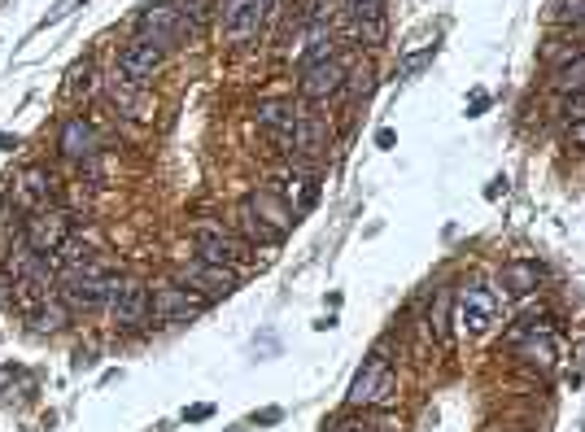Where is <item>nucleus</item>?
I'll return each mask as SVG.
<instances>
[{"label": "nucleus", "instance_id": "9", "mask_svg": "<svg viewBox=\"0 0 585 432\" xmlns=\"http://www.w3.org/2000/svg\"><path fill=\"white\" fill-rule=\"evenodd\" d=\"M14 201L22 210H44L57 201V175L49 171V166H22V171L14 175Z\"/></svg>", "mask_w": 585, "mask_h": 432}, {"label": "nucleus", "instance_id": "16", "mask_svg": "<svg viewBox=\"0 0 585 432\" xmlns=\"http://www.w3.org/2000/svg\"><path fill=\"white\" fill-rule=\"evenodd\" d=\"M297 118H302V105H293V101H262L258 105V127L271 131L280 144H293Z\"/></svg>", "mask_w": 585, "mask_h": 432}, {"label": "nucleus", "instance_id": "23", "mask_svg": "<svg viewBox=\"0 0 585 432\" xmlns=\"http://www.w3.org/2000/svg\"><path fill=\"white\" fill-rule=\"evenodd\" d=\"M551 88L555 92H581L585 88V48L577 57H572V62H564V66H555V75H551Z\"/></svg>", "mask_w": 585, "mask_h": 432}, {"label": "nucleus", "instance_id": "2", "mask_svg": "<svg viewBox=\"0 0 585 432\" xmlns=\"http://www.w3.org/2000/svg\"><path fill=\"white\" fill-rule=\"evenodd\" d=\"M398 398V376H393V358L385 350H372L367 363L358 367L350 384V406H393Z\"/></svg>", "mask_w": 585, "mask_h": 432}, {"label": "nucleus", "instance_id": "1", "mask_svg": "<svg viewBox=\"0 0 585 432\" xmlns=\"http://www.w3.org/2000/svg\"><path fill=\"white\" fill-rule=\"evenodd\" d=\"M114 280H118V271H110L97 258L75 262V267H66V275H62V302L70 310H101L110 302Z\"/></svg>", "mask_w": 585, "mask_h": 432}, {"label": "nucleus", "instance_id": "26", "mask_svg": "<svg viewBox=\"0 0 585 432\" xmlns=\"http://www.w3.org/2000/svg\"><path fill=\"white\" fill-rule=\"evenodd\" d=\"M79 92H83V96H88V92H92V62H79L75 70H70L66 96H70V101H79Z\"/></svg>", "mask_w": 585, "mask_h": 432}, {"label": "nucleus", "instance_id": "31", "mask_svg": "<svg viewBox=\"0 0 585 432\" xmlns=\"http://www.w3.org/2000/svg\"><path fill=\"white\" fill-rule=\"evenodd\" d=\"M564 18L572 27H585V0H564Z\"/></svg>", "mask_w": 585, "mask_h": 432}, {"label": "nucleus", "instance_id": "3", "mask_svg": "<svg viewBox=\"0 0 585 432\" xmlns=\"http://www.w3.org/2000/svg\"><path fill=\"white\" fill-rule=\"evenodd\" d=\"M70 214L62 206H44V210H31L27 219H22V240L35 249V254H44V258H53V254H62V245L70 240Z\"/></svg>", "mask_w": 585, "mask_h": 432}, {"label": "nucleus", "instance_id": "6", "mask_svg": "<svg viewBox=\"0 0 585 432\" xmlns=\"http://www.w3.org/2000/svg\"><path fill=\"white\" fill-rule=\"evenodd\" d=\"M188 31H193V22L184 18V9H179L175 0H153L145 14H140V35L153 40V44H162V48L179 44Z\"/></svg>", "mask_w": 585, "mask_h": 432}, {"label": "nucleus", "instance_id": "24", "mask_svg": "<svg viewBox=\"0 0 585 432\" xmlns=\"http://www.w3.org/2000/svg\"><path fill=\"white\" fill-rule=\"evenodd\" d=\"M450 310H455V293H450V288H441L433 315H428V328H433V336L441 345H450Z\"/></svg>", "mask_w": 585, "mask_h": 432}, {"label": "nucleus", "instance_id": "7", "mask_svg": "<svg viewBox=\"0 0 585 432\" xmlns=\"http://www.w3.org/2000/svg\"><path fill=\"white\" fill-rule=\"evenodd\" d=\"M179 280H184V288H193V293H201L210 302V297H228L236 293V284H241V275H236L232 267H223V262H206V258H193L179 267Z\"/></svg>", "mask_w": 585, "mask_h": 432}, {"label": "nucleus", "instance_id": "18", "mask_svg": "<svg viewBox=\"0 0 585 432\" xmlns=\"http://www.w3.org/2000/svg\"><path fill=\"white\" fill-rule=\"evenodd\" d=\"M498 284H503V293L511 297H529L537 293V284H542V267H537L533 258H511L503 271H498Z\"/></svg>", "mask_w": 585, "mask_h": 432}, {"label": "nucleus", "instance_id": "13", "mask_svg": "<svg viewBox=\"0 0 585 432\" xmlns=\"http://www.w3.org/2000/svg\"><path fill=\"white\" fill-rule=\"evenodd\" d=\"M267 5L271 0H219L223 27H228L232 40H249V35H258L262 18H267Z\"/></svg>", "mask_w": 585, "mask_h": 432}, {"label": "nucleus", "instance_id": "34", "mask_svg": "<svg viewBox=\"0 0 585 432\" xmlns=\"http://www.w3.org/2000/svg\"><path fill=\"white\" fill-rule=\"evenodd\" d=\"M393 140H398V136H393V131H389V127H385V131H376V144H380V149H389V144H393Z\"/></svg>", "mask_w": 585, "mask_h": 432}, {"label": "nucleus", "instance_id": "11", "mask_svg": "<svg viewBox=\"0 0 585 432\" xmlns=\"http://www.w3.org/2000/svg\"><path fill=\"white\" fill-rule=\"evenodd\" d=\"M162 62H166V48L145 40V35H136V40L118 53V70H123L127 79H136V83H149L162 70Z\"/></svg>", "mask_w": 585, "mask_h": 432}, {"label": "nucleus", "instance_id": "12", "mask_svg": "<svg viewBox=\"0 0 585 432\" xmlns=\"http://www.w3.org/2000/svg\"><path fill=\"white\" fill-rule=\"evenodd\" d=\"M345 62H337V57H328V62H315L302 70V79H297V88H302L306 101H328V96H337L345 88Z\"/></svg>", "mask_w": 585, "mask_h": 432}, {"label": "nucleus", "instance_id": "22", "mask_svg": "<svg viewBox=\"0 0 585 432\" xmlns=\"http://www.w3.org/2000/svg\"><path fill=\"white\" fill-rule=\"evenodd\" d=\"M516 354L520 358H529V363H537L542 371H551V363H555V345H551V336H537V328H529V341H520L516 336Z\"/></svg>", "mask_w": 585, "mask_h": 432}, {"label": "nucleus", "instance_id": "4", "mask_svg": "<svg viewBox=\"0 0 585 432\" xmlns=\"http://www.w3.org/2000/svg\"><path fill=\"white\" fill-rule=\"evenodd\" d=\"M206 306H210L206 297L193 293V288H184V284L149 288V319L153 323H188V319H197Z\"/></svg>", "mask_w": 585, "mask_h": 432}, {"label": "nucleus", "instance_id": "5", "mask_svg": "<svg viewBox=\"0 0 585 432\" xmlns=\"http://www.w3.org/2000/svg\"><path fill=\"white\" fill-rule=\"evenodd\" d=\"M105 310L114 315L118 328H145L149 323V288L140 280H127V275H118L114 288H110V302H105Z\"/></svg>", "mask_w": 585, "mask_h": 432}, {"label": "nucleus", "instance_id": "15", "mask_svg": "<svg viewBox=\"0 0 585 432\" xmlns=\"http://www.w3.org/2000/svg\"><path fill=\"white\" fill-rule=\"evenodd\" d=\"M245 201H249V206H254V214H258V219L267 223L276 236H289V232H293V223H297V210H293L284 197H276V192H271V188H258V192H249Z\"/></svg>", "mask_w": 585, "mask_h": 432}, {"label": "nucleus", "instance_id": "20", "mask_svg": "<svg viewBox=\"0 0 585 432\" xmlns=\"http://www.w3.org/2000/svg\"><path fill=\"white\" fill-rule=\"evenodd\" d=\"M31 323H35V332H62L70 323V306L62 297H44V302L31 310Z\"/></svg>", "mask_w": 585, "mask_h": 432}, {"label": "nucleus", "instance_id": "30", "mask_svg": "<svg viewBox=\"0 0 585 432\" xmlns=\"http://www.w3.org/2000/svg\"><path fill=\"white\" fill-rule=\"evenodd\" d=\"M175 5L184 9V18L193 22V27L197 22H206V14H210V0H175Z\"/></svg>", "mask_w": 585, "mask_h": 432}, {"label": "nucleus", "instance_id": "21", "mask_svg": "<svg viewBox=\"0 0 585 432\" xmlns=\"http://www.w3.org/2000/svg\"><path fill=\"white\" fill-rule=\"evenodd\" d=\"M236 227H241V232H245V236H241L245 245H258V240H262V245H276V240H284V236H276V232H271L267 223L258 219V214H254V206H249V201H245L241 210H236Z\"/></svg>", "mask_w": 585, "mask_h": 432}, {"label": "nucleus", "instance_id": "29", "mask_svg": "<svg viewBox=\"0 0 585 432\" xmlns=\"http://www.w3.org/2000/svg\"><path fill=\"white\" fill-rule=\"evenodd\" d=\"M564 118H568V123H581V118H585V88L564 96Z\"/></svg>", "mask_w": 585, "mask_h": 432}, {"label": "nucleus", "instance_id": "32", "mask_svg": "<svg viewBox=\"0 0 585 432\" xmlns=\"http://www.w3.org/2000/svg\"><path fill=\"white\" fill-rule=\"evenodd\" d=\"M210 415H214V406H188V411H184L188 424H201V419H210Z\"/></svg>", "mask_w": 585, "mask_h": 432}, {"label": "nucleus", "instance_id": "28", "mask_svg": "<svg viewBox=\"0 0 585 432\" xmlns=\"http://www.w3.org/2000/svg\"><path fill=\"white\" fill-rule=\"evenodd\" d=\"M433 53H437V44H428V48H424V53H411V57H407V62H402V70H398V75H402V79L420 75V70H424L428 62H433Z\"/></svg>", "mask_w": 585, "mask_h": 432}, {"label": "nucleus", "instance_id": "17", "mask_svg": "<svg viewBox=\"0 0 585 432\" xmlns=\"http://www.w3.org/2000/svg\"><path fill=\"white\" fill-rule=\"evenodd\" d=\"M328 118L324 114H306L297 118V127H293V153H302V158H319V153L328 149Z\"/></svg>", "mask_w": 585, "mask_h": 432}, {"label": "nucleus", "instance_id": "19", "mask_svg": "<svg viewBox=\"0 0 585 432\" xmlns=\"http://www.w3.org/2000/svg\"><path fill=\"white\" fill-rule=\"evenodd\" d=\"M105 96H110V101L118 105V114H131V118H140V110H145V83L127 79L118 66H114V75L105 79Z\"/></svg>", "mask_w": 585, "mask_h": 432}, {"label": "nucleus", "instance_id": "33", "mask_svg": "<svg viewBox=\"0 0 585 432\" xmlns=\"http://www.w3.org/2000/svg\"><path fill=\"white\" fill-rule=\"evenodd\" d=\"M485 105H489V96H485V92H476V96H472V118H476V114H481V110H485Z\"/></svg>", "mask_w": 585, "mask_h": 432}, {"label": "nucleus", "instance_id": "10", "mask_svg": "<svg viewBox=\"0 0 585 432\" xmlns=\"http://www.w3.org/2000/svg\"><path fill=\"white\" fill-rule=\"evenodd\" d=\"M494 315H498V293H494V288H485V284L459 288V297H455V319H459L468 332H485L489 323H494Z\"/></svg>", "mask_w": 585, "mask_h": 432}, {"label": "nucleus", "instance_id": "25", "mask_svg": "<svg viewBox=\"0 0 585 432\" xmlns=\"http://www.w3.org/2000/svg\"><path fill=\"white\" fill-rule=\"evenodd\" d=\"M385 35H389L385 14H380V18H354V40L363 48H380V44H385Z\"/></svg>", "mask_w": 585, "mask_h": 432}, {"label": "nucleus", "instance_id": "35", "mask_svg": "<svg viewBox=\"0 0 585 432\" xmlns=\"http://www.w3.org/2000/svg\"><path fill=\"white\" fill-rule=\"evenodd\" d=\"M337 432H363V428H350V424H341V428H337Z\"/></svg>", "mask_w": 585, "mask_h": 432}, {"label": "nucleus", "instance_id": "8", "mask_svg": "<svg viewBox=\"0 0 585 432\" xmlns=\"http://www.w3.org/2000/svg\"><path fill=\"white\" fill-rule=\"evenodd\" d=\"M193 245H197V258L206 262H223V267H236V262H245L249 245L236 232H228V227L219 223H201L193 232Z\"/></svg>", "mask_w": 585, "mask_h": 432}, {"label": "nucleus", "instance_id": "36", "mask_svg": "<svg viewBox=\"0 0 585 432\" xmlns=\"http://www.w3.org/2000/svg\"><path fill=\"white\" fill-rule=\"evenodd\" d=\"M0 144H14V140H9V136H0Z\"/></svg>", "mask_w": 585, "mask_h": 432}, {"label": "nucleus", "instance_id": "27", "mask_svg": "<svg viewBox=\"0 0 585 432\" xmlns=\"http://www.w3.org/2000/svg\"><path fill=\"white\" fill-rule=\"evenodd\" d=\"M345 14L350 18H380L385 14V0H345Z\"/></svg>", "mask_w": 585, "mask_h": 432}, {"label": "nucleus", "instance_id": "14", "mask_svg": "<svg viewBox=\"0 0 585 432\" xmlns=\"http://www.w3.org/2000/svg\"><path fill=\"white\" fill-rule=\"evenodd\" d=\"M57 149H62L66 162H92L101 149V136H97V127L83 123V118H66L62 136H57Z\"/></svg>", "mask_w": 585, "mask_h": 432}]
</instances>
